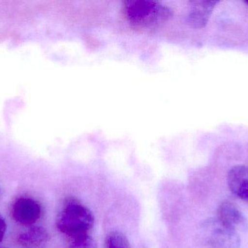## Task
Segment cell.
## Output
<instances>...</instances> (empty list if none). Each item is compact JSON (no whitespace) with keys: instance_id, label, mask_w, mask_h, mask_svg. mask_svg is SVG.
<instances>
[{"instance_id":"1","label":"cell","mask_w":248,"mask_h":248,"mask_svg":"<svg viewBox=\"0 0 248 248\" xmlns=\"http://www.w3.org/2000/svg\"><path fill=\"white\" fill-rule=\"evenodd\" d=\"M123 12L128 23L136 29H153L166 23L173 11L165 4L151 0L125 1Z\"/></svg>"},{"instance_id":"2","label":"cell","mask_w":248,"mask_h":248,"mask_svg":"<svg viewBox=\"0 0 248 248\" xmlns=\"http://www.w3.org/2000/svg\"><path fill=\"white\" fill-rule=\"evenodd\" d=\"M94 224V216L90 208L74 198L64 201L57 215V228L67 237L88 234Z\"/></svg>"},{"instance_id":"3","label":"cell","mask_w":248,"mask_h":248,"mask_svg":"<svg viewBox=\"0 0 248 248\" xmlns=\"http://www.w3.org/2000/svg\"><path fill=\"white\" fill-rule=\"evenodd\" d=\"M205 241L211 248H240L237 231L229 228L217 218L208 220L203 226Z\"/></svg>"},{"instance_id":"4","label":"cell","mask_w":248,"mask_h":248,"mask_svg":"<svg viewBox=\"0 0 248 248\" xmlns=\"http://www.w3.org/2000/svg\"><path fill=\"white\" fill-rule=\"evenodd\" d=\"M11 214L13 219L20 225L31 226L42 216V205L32 198H18L12 206Z\"/></svg>"},{"instance_id":"5","label":"cell","mask_w":248,"mask_h":248,"mask_svg":"<svg viewBox=\"0 0 248 248\" xmlns=\"http://www.w3.org/2000/svg\"><path fill=\"white\" fill-rule=\"evenodd\" d=\"M218 2V1L208 0L191 1L187 16L189 24L195 29L205 27Z\"/></svg>"},{"instance_id":"6","label":"cell","mask_w":248,"mask_h":248,"mask_svg":"<svg viewBox=\"0 0 248 248\" xmlns=\"http://www.w3.org/2000/svg\"><path fill=\"white\" fill-rule=\"evenodd\" d=\"M217 219L229 228L237 231L247 228V221L237 205L232 202H224L218 207Z\"/></svg>"},{"instance_id":"7","label":"cell","mask_w":248,"mask_h":248,"mask_svg":"<svg viewBox=\"0 0 248 248\" xmlns=\"http://www.w3.org/2000/svg\"><path fill=\"white\" fill-rule=\"evenodd\" d=\"M227 183L235 196L248 202V167L236 165L227 175Z\"/></svg>"},{"instance_id":"8","label":"cell","mask_w":248,"mask_h":248,"mask_svg":"<svg viewBox=\"0 0 248 248\" xmlns=\"http://www.w3.org/2000/svg\"><path fill=\"white\" fill-rule=\"evenodd\" d=\"M49 240V233L42 227H31L17 236V242L22 247L36 248L44 246Z\"/></svg>"},{"instance_id":"9","label":"cell","mask_w":248,"mask_h":248,"mask_svg":"<svg viewBox=\"0 0 248 248\" xmlns=\"http://www.w3.org/2000/svg\"><path fill=\"white\" fill-rule=\"evenodd\" d=\"M65 248H97L94 239L89 234L67 237Z\"/></svg>"},{"instance_id":"10","label":"cell","mask_w":248,"mask_h":248,"mask_svg":"<svg viewBox=\"0 0 248 248\" xmlns=\"http://www.w3.org/2000/svg\"><path fill=\"white\" fill-rule=\"evenodd\" d=\"M105 248H131L125 234L119 231H110L105 240Z\"/></svg>"},{"instance_id":"11","label":"cell","mask_w":248,"mask_h":248,"mask_svg":"<svg viewBox=\"0 0 248 248\" xmlns=\"http://www.w3.org/2000/svg\"><path fill=\"white\" fill-rule=\"evenodd\" d=\"M7 231V223L4 218L0 215V243L2 241Z\"/></svg>"},{"instance_id":"12","label":"cell","mask_w":248,"mask_h":248,"mask_svg":"<svg viewBox=\"0 0 248 248\" xmlns=\"http://www.w3.org/2000/svg\"><path fill=\"white\" fill-rule=\"evenodd\" d=\"M246 3L248 4V1H246Z\"/></svg>"},{"instance_id":"13","label":"cell","mask_w":248,"mask_h":248,"mask_svg":"<svg viewBox=\"0 0 248 248\" xmlns=\"http://www.w3.org/2000/svg\"></svg>"}]
</instances>
